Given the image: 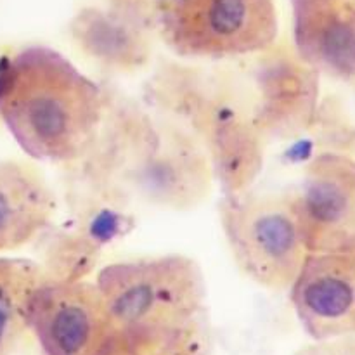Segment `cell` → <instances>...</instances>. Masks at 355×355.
Here are the masks:
<instances>
[{"instance_id": "cell-8", "label": "cell", "mask_w": 355, "mask_h": 355, "mask_svg": "<svg viewBox=\"0 0 355 355\" xmlns=\"http://www.w3.org/2000/svg\"><path fill=\"white\" fill-rule=\"evenodd\" d=\"M253 58L250 101L253 121L266 142L307 132L318 114L321 75L305 64L291 45L276 44Z\"/></svg>"}, {"instance_id": "cell-5", "label": "cell", "mask_w": 355, "mask_h": 355, "mask_svg": "<svg viewBox=\"0 0 355 355\" xmlns=\"http://www.w3.org/2000/svg\"><path fill=\"white\" fill-rule=\"evenodd\" d=\"M26 322L44 355H97L111 318L96 279L45 276L31 295Z\"/></svg>"}, {"instance_id": "cell-6", "label": "cell", "mask_w": 355, "mask_h": 355, "mask_svg": "<svg viewBox=\"0 0 355 355\" xmlns=\"http://www.w3.org/2000/svg\"><path fill=\"white\" fill-rule=\"evenodd\" d=\"M149 148L144 132L139 135L137 158L130 163L128 180L149 203L170 210H191L207 200L214 170L196 135L180 127H149Z\"/></svg>"}, {"instance_id": "cell-10", "label": "cell", "mask_w": 355, "mask_h": 355, "mask_svg": "<svg viewBox=\"0 0 355 355\" xmlns=\"http://www.w3.org/2000/svg\"><path fill=\"white\" fill-rule=\"evenodd\" d=\"M291 47L321 76L355 82V0H290Z\"/></svg>"}, {"instance_id": "cell-14", "label": "cell", "mask_w": 355, "mask_h": 355, "mask_svg": "<svg viewBox=\"0 0 355 355\" xmlns=\"http://www.w3.org/2000/svg\"><path fill=\"white\" fill-rule=\"evenodd\" d=\"M44 267L21 257L0 255V355H12L28 331L26 311Z\"/></svg>"}, {"instance_id": "cell-13", "label": "cell", "mask_w": 355, "mask_h": 355, "mask_svg": "<svg viewBox=\"0 0 355 355\" xmlns=\"http://www.w3.org/2000/svg\"><path fill=\"white\" fill-rule=\"evenodd\" d=\"M111 318V315H110ZM210 322L191 326L116 322L97 355H210Z\"/></svg>"}, {"instance_id": "cell-12", "label": "cell", "mask_w": 355, "mask_h": 355, "mask_svg": "<svg viewBox=\"0 0 355 355\" xmlns=\"http://www.w3.org/2000/svg\"><path fill=\"white\" fill-rule=\"evenodd\" d=\"M73 40L83 54L107 68L134 71L148 61L151 47L139 24L103 10H85L73 23Z\"/></svg>"}, {"instance_id": "cell-7", "label": "cell", "mask_w": 355, "mask_h": 355, "mask_svg": "<svg viewBox=\"0 0 355 355\" xmlns=\"http://www.w3.org/2000/svg\"><path fill=\"white\" fill-rule=\"evenodd\" d=\"M307 253L355 252V159L321 153L290 191Z\"/></svg>"}, {"instance_id": "cell-2", "label": "cell", "mask_w": 355, "mask_h": 355, "mask_svg": "<svg viewBox=\"0 0 355 355\" xmlns=\"http://www.w3.org/2000/svg\"><path fill=\"white\" fill-rule=\"evenodd\" d=\"M218 220L232 262L243 276L266 290H290L307 257L291 193L248 187L222 194Z\"/></svg>"}, {"instance_id": "cell-9", "label": "cell", "mask_w": 355, "mask_h": 355, "mask_svg": "<svg viewBox=\"0 0 355 355\" xmlns=\"http://www.w3.org/2000/svg\"><path fill=\"white\" fill-rule=\"evenodd\" d=\"M290 302L314 342L355 336V252L307 253Z\"/></svg>"}, {"instance_id": "cell-1", "label": "cell", "mask_w": 355, "mask_h": 355, "mask_svg": "<svg viewBox=\"0 0 355 355\" xmlns=\"http://www.w3.org/2000/svg\"><path fill=\"white\" fill-rule=\"evenodd\" d=\"M104 118L103 89L55 49L28 45L0 61V123L33 162L80 159Z\"/></svg>"}, {"instance_id": "cell-3", "label": "cell", "mask_w": 355, "mask_h": 355, "mask_svg": "<svg viewBox=\"0 0 355 355\" xmlns=\"http://www.w3.org/2000/svg\"><path fill=\"white\" fill-rule=\"evenodd\" d=\"M163 44L184 59H241L279 40L276 0H159Z\"/></svg>"}, {"instance_id": "cell-4", "label": "cell", "mask_w": 355, "mask_h": 355, "mask_svg": "<svg viewBox=\"0 0 355 355\" xmlns=\"http://www.w3.org/2000/svg\"><path fill=\"white\" fill-rule=\"evenodd\" d=\"M96 283L116 322L189 326L208 321L207 279L200 263L187 255L110 263Z\"/></svg>"}, {"instance_id": "cell-11", "label": "cell", "mask_w": 355, "mask_h": 355, "mask_svg": "<svg viewBox=\"0 0 355 355\" xmlns=\"http://www.w3.org/2000/svg\"><path fill=\"white\" fill-rule=\"evenodd\" d=\"M55 211L58 198L33 162H0V255L31 245L51 227Z\"/></svg>"}]
</instances>
